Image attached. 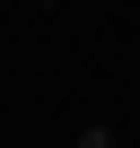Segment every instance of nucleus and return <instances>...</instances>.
<instances>
[{
  "label": "nucleus",
  "instance_id": "obj_1",
  "mask_svg": "<svg viewBox=\"0 0 140 148\" xmlns=\"http://www.w3.org/2000/svg\"><path fill=\"white\" fill-rule=\"evenodd\" d=\"M79 148H114V131H79Z\"/></svg>",
  "mask_w": 140,
  "mask_h": 148
}]
</instances>
